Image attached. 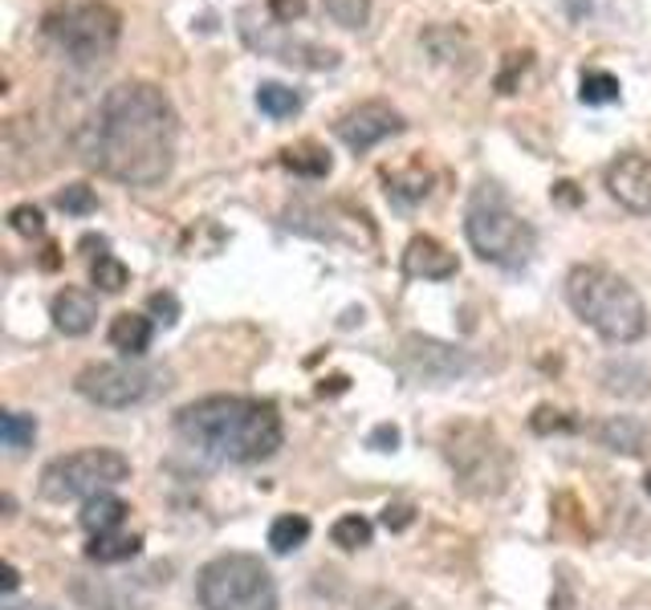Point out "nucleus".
Segmentation results:
<instances>
[{"mask_svg": "<svg viewBox=\"0 0 651 610\" xmlns=\"http://www.w3.org/2000/svg\"><path fill=\"white\" fill-rule=\"evenodd\" d=\"M594 440L619 456H648L651 452V423L635 415H611V420L594 423Z\"/></svg>", "mask_w": 651, "mask_h": 610, "instance_id": "2eb2a0df", "label": "nucleus"}, {"mask_svg": "<svg viewBox=\"0 0 651 610\" xmlns=\"http://www.w3.org/2000/svg\"><path fill=\"white\" fill-rule=\"evenodd\" d=\"M403 366H407V375H415V378L444 383V378H456L461 371H468V358H464V351L444 346V342L407 338L403 342Z\"/></svg>", "mask_w": 651, "mask_h": 610, "instance_id": "ddd939ff", "label": "nucleus"}, {"mask_svg": "<svg viewBox=\"0 0 651 610\" xmlns=\"http://www.w3.org/2000/svg\"><path fill=\"white\" fill-rule=\"evenodd\" d=\"M49 41L73 61V66H98L119 46L122 21L119 12L102 0H73L46 17Z\"/></svg>", "mask_w": 651, "mask_h": 610, "instance_id": "0eeeda50", "label": "nucleus"}, {"mask_svg": "<svg viewBox=\"0 0 651 610\" xmlns=\"http://www.w3.org/2000/svg\"><path fill=\"white\" fill-rule=\"evenodd\" d=\"M371 521L363 513H346V516H338L334 521V529H331V541L338 545V550H363V545H371Z\"/></svg>", "mask_w": 651, "mask_h": 610, "instance_id": "a878e982", "label": "nucleus"}, {"mask_svg": "<svg viewBox=\"0 0 651 610\" xmlns=\"http://www.w3.org/2000/svg\"><path fill=\"white\" fill-rule=\"evenodd\" d=\"M603 391L606 395H623V400H643L651 391V371L643 363H606L603 366Z\"/></svg>", "mask_w": 651, "mask_h": 610, "instance_id": "aec40b11", "label": "nucleus"}, {"mask_svg": "<svg viewBox=\"0 0 651 610\" xmlns=\"http://www.w3.org/2000/svg\"><path fill=\"white\" fill-rule=\"evenodd\" d=\"M391 196H400L403 204H415V200H424L427 196V176H407V179H400V176H391Z\"/></svg>", "mask_w": 651, "mask_h": 610, "instance_id": "f704fd0d", "label": "nucleus"}, {"mask_svg": "<svg viewBox=\"0 0 651 610\" xmlns=\"http://www.w3.org/2000/svg\"><path fill=\"white\" fill-rule=\"evenodd\" d=\"M282 164L294 171V176H306V179H322L331 176V151L322 147V142H294V147H285L282 151Z\"/></svg>", "mask_w": 651, "mask_h": 610, "instance_id": "4be33fe9", "label": "nucleus"}, {"mask_svg": "<svg viewBox=\"0 0 651 610\" xmlns=\"http://www.w3.org/2000/svg\"><path fill=\"white\" fill-rule=\"evenodd\" d=\"M98 322V302L82 289H61L53 297V326L66 334V338H82L90 334Z\"/></svg>", "mask_w": 651, "mask_h": 610, "instance_id": "dca6fc26", "label": "nucleus"}, {"mask_svg": "<svg viewBox=\"0 0 651 610\" xmlns=\"http://www.w3.org/2000/svg\"><path fill=\"white\" fill-rule=\"evenodd\" d=\"M0 587H4V594H12V590L21 587V578H17V565L4 562V582H0Z\"/></svg>", "mask_w": 651, "mask_h": 610, "instance_id": "58836bf2", "label": "nucleus"}, {"mask_svg": "<svg viewBox=\"0 0 651 610\" xmlns=\"http://www.w3.org/2000/svg\"><path fill=\"white\" fill-rule=\"evenodd\" d=\"M643 489H648V493H651V472H648V476H643Z\"/></svg>", "mask_w": 651, "mask_h": 610, "instance_id": "a19ab883", "label": "nucleus"}, {"mask_svg": "<svg viewBox=\"0 0 651 610\" xmlns=\"http://www.w3.org/2000/svg\"><path fill=\"white\" fill-rule=\"evenodd\" d=\"M240 21V37H245V46L257 49V53H269V58H282L289 66H302V70H331L338 66V53L331 46H314V41H294V37L285 33H269V24H260L249 17V9L237 17Z\"/></svg>", "mask_w": 651, "mask_h": 610, "instance_id": "9d476101", "label": "nucleus"}, {"mask_svg": "<svg viewBox=\"0 0 651 610\" xmlns=\"http://www.w3.org/2000/svg\"><path fill=\"white\" fill-rule=\"evenodd\" d=\"M257 106H260V115H269V118H294L297 110H302V95H297L294 86L260 82Z\"/></svg>", "mask_w": 651, "mask_h": 610, "instance_id": "b1692460", "label": "nucleus"}, {"mask_svg": "<svg viewBox=\"0 0 651 610\" xmlns=\"http://www.w3.org/2000/svg\"><path fill=\"white\" fill-rule=\"evenodd\" d=\"M151 317H142V314H119L115 322H110V346L115 351H122L127 358H142V354L151 351Z\"/></svg>", "mask_w": 651, "mask_h": 610, "instance_id": "f3484780", "label": "nucleus"}, {"mask_svg": "<svg viewBox=\"0 0 651 610\" xmlns=\"http://www.w3.org/2000/svg\"><path fill=\"white\" fill-rule=\"evenodd\" d=\"M579 98L586 106H606V102H619V78L606 70H586L582 73V90Z\"/></svg>", "mask_w": 651, "mask_h": 610, "instance_id": "cd10ccee", "label": "nucleus"}, {"mask_svg": "<svg viewBox=\"0 0 651 610\" xmlns=\"http://www.w3.org/2000/svg\"><path fill=\"white\" fill-rule=\"evenodd\" d=\"M58 208L70 211V216H90L98 208V196L86 184H70L66 191H58Z\"/></svg>", "mask_w": 651, "mask_h": 610, "instance_id": "c756f323", "label": "nucleus"}, {"mask_svg": "<svg viewBox=\"0 0 651 610\" xmlns=\"http://www.w3.org/2000/svg\"><path fill=\"white\" fill-rule=\"evenodd\" d=\"M309 9V0H265V12H269L277 24H294L302 21Z\"/></svg>", "mask_w": 651, "mask_h": 610, "instance_id": "72a5a7b5", "label": "nucleus"}, {"mask_svg": "<svg viewBox=\"0 0 651 610\" xmlns=\"http://www.w3.org/2000/svg\"><path fill=\"white\" fill-rule=\"evenodd\" d=\"M159 378V371H151V366L142 363H95L86 366L82 375L73 378V387H78V395L82 400H90L95 407H135V403L151 400L155 395V383Z\"/></svg>", "mask_w": 651, "mask_h": 610, "instance_id": "1a4fd4ad", "label": "nucleus"}, {"mask_svg": "<svg viewBox=\"0 0 651 610\" xmlns=\"http://www.w3.org/2000/svg\"><path fill=\"white\" fill-rule=\"evenodd\" d=\"M533 432H542V435H550V432H570L574 427V420H570L566 411H554V407H537L533 411Z\"/></svg>", "mask_w": 651, "mask_h": 610, "instance_id": "473e14b6", "label": "nucleus"}, {"mask_svg": "<svg viewBox=\"0 0 651 610\" xmlns=\"http://www.w3.org/2000/svg\"><path fill=\"white\" fill-rule=\"evenodd\" d=\"M204 610H277V582L253 553H220L196 578Z\"/></svg>", "mask_w": 651, "mask_h": 610, "instance_id": "39448f33", "label": "nucleus"}, {"mask_svg": "<svg viewBox=\"0 0 651 610\" xmlns=\"http://www.w3.org/2000/svg\"><path fill=\"white\" fill-rule=\"evenodd\" d=\"M570 309L599 334V338L631 346L648 334V305L635 294L628 277H619L606 265H574L566 277Z\"/></svg>", "mask_w": 651, "mask_h": 610, "instance_id": "7ed1b4c3", "label": "nucleus"}, {"mask_svg": "<svg viewBox=\"0 0 651 610\" xmlns=\"http://www.w3.org/2000/svg\"><path fill=\"white\" fill-rule=\"evenodd\" d=\"M322 9L343 29H363L371 21V0H322Z\"/></svg>", "mask_w": 651, "mask_h": 610, "instance_id": "c85d7f7f", "label": "nucleus"}, {"mask_svg": "<svg viewBox=\"0 0 651 610\" xmlns=\"http://www.w3.org/2000/svg\"><path fill=\"white\" fill-rule=\"evenodd\" d=\"M334 130H338V139H343L351 151H371V147H379L383 139L400 135L403 118L395 115L387 102H363V106H355V110H346V115L334 122Z\"/></svg>", "mask_w": 651, "mask_h": 610, "instance_id": "9b49d317", "label": "nucleus"}, {"mask_svg": "<svg viewBox=\"0 0 651 610\" xmlns=\"http://www.w3.org/2000/svg\"><path fill=\"white\" fill-rule=\"evenodd\" d=\"M9 224H12V233L29 236V240L46 233V216H41V208H33V204H17V208L9 211Z\"/></svg>", "mask_w": 651, "mask_h": 610, "instance_id": "2f4dec72", "label": "nucleus"}, {"mask_svg": "<svg viewBox=\"0 0 651 610\" xmlns=\"http://www.w3.org/2000/svg\"><path fill=\"white\" fill-rule=\"evenodd\" d=\"M395 444H400V427H395V423H383V427H375V432H371V447L391 452Z\"/></svg>", "mask_w": 651, "mask_h": 610, "instance_id": "4c0bfd02", "label": "nucleus"}, {"mask_svg": "<svg viewBox=\"0 0 651 610\" xmlns=\"http://www.w3.org/2000/svg\"><path fill=\"white\" fill-rule=\"evenodd\" d=\"M127 513H130L127 501H119L115 493H98L82 505V516H78V521H82V529L90 538H98V533H119Z\"/></svg>", "mask_w": 651, "mask_h": 610, "instance_id": "a211bd4d", "label": "nucleus"}, {"mask_svg": "<svg viewBox=\"0 0 651 610\" xmlns=\"http://www.w3.org/2000/svg\"><path fill=\"white\" fill-rule=\"evenodd\" d=\"M309 541V521L302 513H285L269 525V550L273 553H294Z\"/></svg>", "mask_w": 651, "mask_h": 610, "instance_id": "5701e85b", "label": "nucleus"}, {"mask_svg": "<svg viewBox=\"0 0 651 610\" xmlns=\"http://www.w3.org/2000/svg\"><path fill=\"white\" fill-rule=\"evenodd\" d=\"M9 610H49V607H9Z\"/></svg>", "mask_w": 651, "mask_h": 610, "instance_id": "ea45409f", "label": "nucleus"}, {"mask_svg": "<svg viewBox=\"0 0 651 610\" xmlns=\"http://www.w3.org/2000/svg\"><path fill=\"white\" fill-rule=\"evenodd\" d=\"M147 309L155 314V322H164V326H176L179 317V302L171 294H151V302H147Z\"/></svg>", "mask_w": 651, "mask_h": 610, "instance_id": "c9c22d12", "label": "nucleus"}, {"mask_svg": "<svg viewBox=\"0 0 651 610\" xmlns=\"http://www.w3.org/2000/svg\"><path fill=\"white\" fill-rule=\"evenodd\" d=\"M179 440L216 464H257L282 447V415L265 400L208 395L176 415Z\"/></svg>", "mask_w": 651, "mask_h": 610, "instance_id": "f03ea898", "label": "nucleus"}, {"mask_svg": "<svg viewBox=\"0 0 651 610\" xmlns=\"http://www.w3.org/2000/svg\"><path fill=\"white\" fill-rule=\"evenodd\" d=\"M73 599L90 610H142V602L122 587H110V582H98V578H78L73 582Z\"/></svg>", "mask_w": 651, "mask_h": 610, "instance_id": "6ab92c4d", "label": "nucleus"}, {"mask_svg": "<svg viewBox=\"0 0 651 610\" xmlns=\"http://www.w3.org/2000/svg\"><path fill=\"white\" fill-rule=\"evenodd\" d=\"M355 610H415V607L403 599V594H395V590L375 587V590H363V594H358Z\"/></svg>", "mask_w": 651, "mask_h": 610, "instance_id": "7c9ffc66", "label": "nucleus"}, {"mask_svg": "<svg viewBox=\"0 0 651 610\" xmlns=\"http://www.w3.org/2000/svg\"><path fill=\"white\" fill-rule=\"evenodd\" d=\"M127 476L130 460L119 447H82V452L49 460L41 469V496H49V501H90L98 493H110Z\"/></svg>", "mask_w": 651, "mask_h": 610, "instance_id": "6e6552de", "label": "nucleus"}, {"mask_svg": "<svg viewBox=\"0 0 651 610\" xmlns=\"http://www.w3.org/2000/svg\"><path fill=\"white\" fill-rule=\"evenodd\" d=\"M142 550V538L135 533H98V538L86 541V558L98 565H115V562H130L135 553Z\"/></svg>", "mask_w": 651, "mask_h": 610, "instance_id": "412c9836", "label": "nucleus"}, {"mask_svg": "<svg viewBox=\"0 0 651 610\" xmlns=\"http://www.w3.org/2000/svg\"><path fill=\"white\" fill-rule=\"evenodd\" d=\"M606 191L635 216H651V159L640 151L619 155L606 167Z\"/></svg>", "mask_w": 651, "mask_h": 610, "instance_id": "f8f14e48", "label": "nucleus"}, {"mask_svg": "<svg viewBox=\"0 0 651 610\" xmlns=\"http://www.w3.org/2000/svg\"><path fill=\"white\" fill-rule=\"evenodd\" d=\"M464 233L476 257L501 269H525L537 248V233L530 228V220H521L513 211L510 196L497 184H481L473 191L464 211Z\"/></svg>", "mask_w": 651, "mask_h": 610, "instance_id": "20e7f679", "label": "nucleus"}, {"mask_svg": "<svg viewBox=\"0 0 651 610\" xmlns=\"http://www.w3.org/2000/svg\"><path fill=\"white\" fill-rule=\"evenodd\" d=\"M403 269L424 282H448L456 277V253L436 236H415L407 253H403Z\"/></svg>", "mask_w": 651, "mask_h": 610, "instance_id": "4468645a", "label": "nucleus"}, {"mask_svg": "<svg viewBox=\"0 0 651 610\" xmlns=\"http://www.w3.org/2000/svg\"><path fill=\"white\" fill-rule=\"evenodd\" d=\"M176 106L151 82L115 86L90 127V164L130 188H155L176 164Z\"/></svg>", "mask_w": 651, "mask_h": 610, "instance_id": "f257e3e1", "label": "nucleus"}, {"mask_svg": "<svg viewBox=\"0 0 651 610\" xmlns=\"http://www.w3.org/2000/svg\"><path fill=\"white\" fill-rule=\"evenodd\" d=\"M444 452H448L452 472L461 476V489L473 496H497L510 484L513 460L510 447L501 444L497 432L485 423H452L444 432Z\"/></svg>", "mask_w": 651, "mask_h": 610, "instance_id": "423d86ee", "label": "nucleus"}, {"mask_svg": "<svg viewBox=\"0 0 651 610\" xmlns=\"http://www.w3.org/2000/svg\"><path fill=\"white\" fill-rule=\"evenodd\" d=\"M412 521H415V509L412 505H387V509H383V525H387L391 533L407 529Z\"/></svg>", "mask_w": 651, "mask_h": 610, "instance_id": "e433bc0d", "label": "nucleus"}, {"mask_svg": "<svg viewBox=\"0 0 651 610\" xmlns=\"http://www.w3.org/2000/svg\"><path fill=\"white\" fill-rule=\"evenodd\" d=\"M0 440H4L9 452H24V447H33L37 420L33 415H24V411H4V415H0Z\"/></svg>", "mask_w": 651, "mask_h": 610, "instance_id": "393cba45", "label": "nucleus"}, {"mask_svg": "<svg viewBox=\"0 0 651 610\" xmlns=\"http://www.w3.org/2000/svg\"><path fill=\"white\" fill-rule=\"evenodd\" d=\"M90 282L102 289V294H122L130 282L127 265H122L119 257H110V253H98V260L90 265Z\"/></svg>", "mask_w": 651, "mask_h": 610, "instance_id": "bb28decb", "label": "nucleus"}]
</instances>
